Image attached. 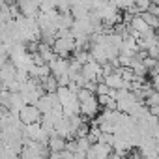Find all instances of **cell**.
I'll return each instance as SVG.
<instances>
[{
    "mask_svg": "<svg viewBox=\"0 0 159 159\" xmlns=\"http://www.w3.org/2000/svg\"><path fill=\"white\" fill-rule=\"evenodd\" d=\"M77 98H79V114H81L84 120H96L99 116V101H98V96L88 90V88H79L77 92Z\"/></svg>",
    "mask_w": 159,
    "mask_h": 159,
    "instance_id": "obj_1",
    "label": "cell"
},
{
    "mask_svg": "<svg viewBox=\"0 0 159 159\" xmlns=\"http://www.w3.org/2000/svg\"><path fill=\"white\" fill-rule=\"evenodd\" d=\"M112 153V146L107 142H92L88 152H86V159H109V155Z\"/></svg>",
    "mask_w": 159,
    "mask_h": 159,
    "instance_id": "obj_2",
    "label": "cell"
},
{
    "mask_svg": "<svg viewBox=\"0 0 159 159\" xmlns=\"http://www.w3.org/2000/svg\"><path fill=\"white\" fill-rule=\"evenodd\" d=\"M19 120L23 125H28V124H36V122H41V112L36 105H25L19 112H17Z\"/></svg>",
    "mask_w": 159,
    "mask_h": 159,
    "instance_id": "obj_3",
    "label": "cell"
},
{
    "mask_svg": "<svg viewBox=\"0 0 159 159\" xmlns=\"http://www.w3.org/2000/svg\"><path fill=\"white\" fill-rule=\"evenodd\" d=\"M103 84H105L107 88H111V90H124V88H127V84L124 83V79H122L118 67H114L109 75L103 77ZM127 90H129V88H127Z\"/></svg>",
    "mask_w": 159,
    "mask_h": 159,
    "instance_id": "obj_4",
    "label": "cell"
},
{
    "mask_svg": "<svg viewBox=\"0 0 159 159\" xmlns=\"http://www.w3.org/2000/svg\"><path fill=\"white\" fill-rule=\"evenodd\" d=\"M150 79H152V88L159 94V71L153 73V75H150Z\"/></svg>",
    "mask_w": 159,
    "mask_h": 159,
    "instance_id": "obj_5",
    "label": "cell"
}]
</instances>
